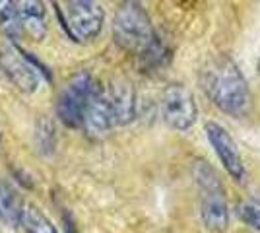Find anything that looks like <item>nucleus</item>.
Wrapping results in <instances>:
<instances>
[{
	"label": "nucleus",
	"instance_id": "f257e3e1",
	"mask_svg": "<svg viewBox=\"0 0 260 233\" xmlns=\"http://www.w3.org/2000/svg\"><path fill=\"white\" fill-rule=\"evenodd\" d=\"M202 88L223 113L245 117L250 109V89L241 68L225 55L212 58L202 70Z\"/></svg>",
	"mask_w": 260,
	"mask_h": 233
},
{
	"label": "nucleus",
	"instance_id": "f03ea898",
	"mask_svg": "<svg viewBox=\"0 0 260 233\" xmlns=\"http://www.w3.org/2000/svg\"><path fill=\"white\" fill-rule=\"evenodd\" d=\"M115 41L132 53H138L148 60H159L163 53V45L157 41L148 14L142 10L140 4L128 2L122 4L115 16L113 23Z\"/></svg>",
	"mask_w": 260,
	"mask_h": 233
},
{
	"label": "nucleus",
	"instance_id": "7ed1b4c3",
	"mask_svg": "<svg viewBox=\"0 0 260 233\" xmlns=\"http://www.w3.org/2000/svg\"><path fill=\"white\" fill-rule=\"evenodd\" d=\"M194 175L200 190V216L204 227L212 233H225L229 225V210L219 175L206 163H198Z\"/></svg>",
	"mask_w": 260,
	"mask_h": 233
},
{
	"label": "nucleus",
	"instance_id": "20e7f679",
	"mask_svg": "<svg viewBox=\"0 0 260 233\" xmlns=\"http://www.w3.org/2000/svg\"><path fill=\"white\" fill-rule=\"evenodd\" d=\"M56 6H60V4H56ZM56 10H58L60 23L64 25L66 34L78 43L93 41L103 29L105 12L98 2L70 0V2H64Z\"/></svg>",
	"mask_w": 260,
	"mask_h": 233
},
{
	"label": "nucleus",
	"instance_id": "39448f33",
	"mask_svg": "<svg viewBox=\"0 0 260 233\" xmlns=\"http://www.w3.org/2000/svg\"><path fill=\"white\" fill-rule=\"evenodd\" d=\"M95 86L98 84L89 72H80L70 78L64 91L58 97V105H56V113L66 126H70V128L82 126L84 111H86L87 101L91 97Z\"/></svg>",
	"mask_w": 260,
	"mask_h": 233
},
{
	"label": "nucleus",
	"instance_id": "423d86ee",
	"mask_svg": "<svg viewBox=\"0 0 260 233\" xmlns=\"http://www.w3.org/2000/svg\"><path fill=\"white\" fill-rule=\"evenodd\" d=\"M163 121L167 122L173 130H188L198 119V107H196L194 95L190 89L184 88L183 84H171L167 86L161 95Z\"/></svg>",
	"mask_w": 260,
	"mask_h": 233
},
{
	"label": "nucleus",
	"instance_id": "0eeeda50",
	"mask_svg": "<svg viewBox=\"0 0 260 233\" xmlns=\"http://www.w3.org/2000/svg\"><path fill=\"white\" fill-rule=\"evenodd\" d=\"M204 130H206L208 140H210L216 155L219 157V161L223 163V167H225V171L237 183H243L245 177H247V171H245L243 157L239 154V148L235 144V140L231 138V134L221 124H217V122H206Z\"/></svg>",
	"mask_w": 260,
	"mask_h": 233
},
{
	"label": "nucleus",
	"instance_id": "6e6552de",
	"mask_svg": "<svg viewBox=\"0 0 260 233\" xmlns=\"http://www.w3.org/2000/svg\"><path fill=\"white\" fill-rule=\"evenodd\" d=\"M0 66L12 84L25 93H33L39 86V76L33 64L12 45L0 47Z\"/></svg>",
	"mask_w": 260,
	"mask_h": 233
},
{
	"label": "nucleus",
	"instance_id": "1a4fd4ad",
	"mask_svg": "<svg viewBox=\"0 0 260 233\" xmlns=\"http://www.w3.org/2000/svg\"><path fill=\"white\" fill-rule=\"evenodd\" d=\"M82 126L86 128L89 136H105V134L115 126V119H113V111L109 105V97L105 88L95 86L91 97L87 101V107L84 111V121Z\"/></svg>",
	"mask_w": 260,
	"mask_h": 233
},
{
	"label": "nucleus",
	"instance_id": "9d476101",
	"mask_svg": "<svg viewBox=\"0 0 260 233\" xmlns=\"http://www.w3.org/2000/svg\"><path fill=\"white\" fill-rule=\"evenodd\" d=\"M105 91H107L115 124H128L134 121V117H136V91L128 80L119 78V80L111 82L109 89H105Z\"/></svg>",
	"mask_w": 260,
	"mask_h": 233
},
{
	"label": "nucleus",
	"instance_id": "9b49d317",
	"mask_svg": "<svg viewBox=\"0 0 260 233\" xmlns=\"http://www.w3.org/2000/svg\"><path fill=\"white\" fill-rule=\"evenodd\" d=\"M18 12H20L22 34H27L33 41H41L47 35L43 4L37 0H23V2H18Z\"/></svg>",
	"mask_w": 260,
	"mask_h": 233
},
{
	"label": "nucleus",
	"instance_id": "f8f14e48",
	"mask_svg": "<svg viewBox=\"0 0 260 233\" xmlns=\"http://www.w3.org/2000/svg\"><path fill=\"white\" fill-rule=\"evenodd\" d=\"M23 202L16 187H12L8 181L0 179V220L12 227H18L22 223Z\"/></svg>",
	"mask_w": 260,
	"mask_h": 233
},
{
	"label": "nucleus",
	"instance_id": "ddd939ff",
	"mask_svg": "<svg viewBox=\"0 0 260 233\" xmlns=\"http://www.w3.org/2000/svg\"><path fill=\"white\" fill-rule=\"evenodd\" d=\"M0 31L18 41L22 37V23H20V12L18 2L10 0H0Z\"/></svg>",
	"mask_w": 260,
	"mask_h": 233
},
{
	"label": "nucleus",
	"instance_id": "4468645a",
	"mask_svg": "<svg viewBox=\"0 0 260 233\" xmlns=\"http://www.w3.org/2000/svg\"><path fill=\"white\" fill-rule=\"evenodd\" d=\"M22 225L27 233H58L53 222L37 206H25L22 212Z\"/></svg>",
	"mask_w": 260,
	"mask_h": 233
},
{
	"label": "nucleus",
	"instance_id": "2eb2a0df",
	"mask_svg": "<svg viewBox=\"0 0 260 233\" xmlns=\"http://www.w3.org/2000/svg\"><path fill=\"white\" fill-rule=\"evenodd\" d=\"M239 220L252 229L260 231V204L258 202H243L237 208Z\"/></svg>",
	"mask_w": 260,
	"mask_h": 233
},
{
	"label": "nucleus",
	"instance_id": "dca6fc26",
	"mask_svg": "<svg viewBox=\"0 0 260 233\" xmlns=\"http://www.w3.org/2000/svg\"><path fill=\"white\" fill-rule=\"evenodd\" d=\"M258 72H260V62H258Z\"/></svg>",
	"mask_w": 260,
	"mask_h": 233
}]
</instances>
